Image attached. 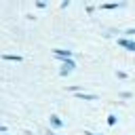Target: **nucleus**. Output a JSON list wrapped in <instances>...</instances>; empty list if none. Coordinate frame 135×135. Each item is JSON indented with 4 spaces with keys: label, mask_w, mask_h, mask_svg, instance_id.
<instances>
[{
    "label": "nucleus",
    "mask_w": 135,
    "mask_h": 135,
    "mask_svg": "<svg viewBox=\"0 0 135 135\" xmlns=\"http://www.w3.org/2000/svg\"><path fill=\"white\" fill-rule=\"evenodd\" d=\"M118 6H124V2H114V4H101V8H118Z\"/></svg>",
    "instance_id": "obj_6"
},
{
    "label": "nucleus",
    "mask_w": 135,
    "mask_h": 135,
    "mask_svg": "<svg viewBox=\"0 0 135 135\" xmlns=\"http://www.w3.org/2000/svg\"><path fill=\"white\" fill-rule=\"evenodd\" d=\"M118 44L129 49V51H135V40H129V38H118Z\"/></svg>",
    "instance_id": "obj_3"
},
{
    "label": "nucleus",
    "mask_w": 135,
    "mask_h": 135,
    "mask_svg": "<svg viewBox=\"0 0 135 135\" xmlns=\"http://www.w3.org/2000/svg\"><path fill=\"white\" fill-rule=\"evenodd\" d=\"M2 59H6V61H21L19 55H2Z\"/></svg>",
    "instance_id": "obj_7"
},
{
    "label": "nucleus",
    "mask_w": 135,
    "mask_h": 135,
    "mask_svg": "<svg viewBox=\"0 0 135 135\" xmlns=\"http://www.w3.org/2000/svg\"><path fill=\"white\" fill-rule=\"evenodd\" d=\"M51 124H53L55 129H61V127H63V120H61L59 116H51Z\"/></svg>",
    "instance_id": "obj_5"
},
{
    "label": "nucleus",
    "mask_w": 135,
    "mask_h": 135,
    "mask_svg": "<svg viewBox=\"0 0 135 135\" xmlns=\"http://www.w3.org/2000/svg\"><path fill=\"white\" fill-rule=\"evenodd\" d=\"M108 124H116V116H114V114L108 116Z\"/></svg>",
    "instance_id": "obj_8"
},
{
    "label": "nucleus",
    "mask_w": 135,
    "mask_h": 135,
    "mask_svg": "<svg viewBox=\"0 0 135 135\" xmlns=\"http://www.w3.org/2000/svg\"><path fill=\"white\" fill-rule=\"evenodd\" d=\"M76 97L84 99V101H97V95H93V93H76Z\"/></svg>",
    "instance_id": "obj_4"
},
{
    "label": "nucleus",
    "mask_w": 135,
    "mask_h": 135,
    "mask_svg": "<svg viewBox=\"0 0 135 135\" xmlns=\"http://www.w3.org/2000/svg\"><path fill=\"white\" fill-rule=\"evenodd\" d=\"M86 135H97V133H86Z\"/></svg>",
    "instance_id": "obj_10"
},
{
    "label": "nucleus",
    "mask_w": 135,
    "mask_h": 135,
    "mask_svg": "<svg viewBox=\"0 0 135 135\" xmlns=\"http://www.w3.org/2000/svg\"><path fill=\"white\" fill-rule=\"evenodd\" d=\"M74 68H76V65H74V61H72V59H65V61H63V68H61V76L70 74Z\"/></svg>",
    "instance_id": "obj_2"
},
{
    "label": "nucleus",
    "mask_w": 135,
    "mask_h": 135,
    "mask_svg": "<svg viewBox=\"0 0 135 135\" xmlns=\"http://www.w3.org/2000/svg\"><path fill=\"white\" fill-rule=\"evenodd\" d=\"M127 34H129V36H135V27H131V30H127Z\"/></svg>",
    "instance_id": "obj_9"
},
{
    "label": "nucleus",
    "mask_w": 135,
    "mask_h": 135,
    "mask_svg": "<svg viewBox=\"0 0 135 135\" xmlns=\"http://www.w3.org/2000/svg\"><path fill=\"white\" fill-rule=\"evenodd\" d=\"M53 53H55V57H59V59H63V61L72 57V51H65V49H55Z\"/></svg>",
    "instance_id": "obj_1"
}]
</instances>
